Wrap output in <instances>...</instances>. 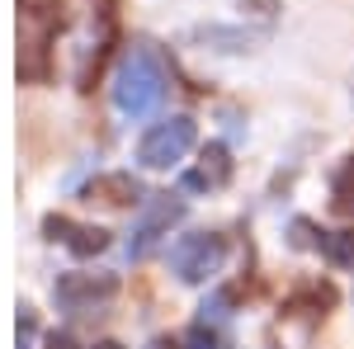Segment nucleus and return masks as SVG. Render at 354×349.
I'll list each match as a JSON object with an SVG mask.
<instances>
[{
	"mask_svg": "<svg viewBox=\"0 0 354 349\" xmlns=\"http://www.w3.org/2000/svg\"><path fill=\"white\" fill-rule=\"evenodd\" d=\"M241 5H255V15H265V19L279 10V0H241Z\"/></svg>",
	"mask_w": 354,
	"mask_h": 349,
	"instance_id": "12",
	"label": "nucleus"
},
{
	"mask_svg": "<svg viewBox=\"0 0 354 349\" xmlns=\"http://www.w3.org/2000/svg\"><path fill=\"white\" fill-rule=\"evenodd\" d=\"M326 255L335 260V265L354 260V232H335V241H326Z\"/></svg>",
	"mask_w": 354,
	"mask_h": 349,
	"instance_id": "10",
	"label": "nucleus"
},
{
	"mask_svg": "<svg viewBox=\"0 0 354 349\" xmlns=\"http://www.w3.org/2000/svg\"><path fill=\"white\" fill-rule=\"evenodd\" d=\"M330 194H335V208H340V213H354V156L345 161V170L335 175V189H330Z\"/></svg>",
	"mask_w": 354,
	"mask_h": 349,
	"instance_id": "9",
	"label": "nucleus"
},
{
	"mask_svg": "<svg viewBox=\"0 0 354 349\" xmlns=\"http://www.w3.org/2000/svg\"><path fill=\"white\" fill-rule=\"evenodd\" d=\"M222 255H227L222 236H213V232H198V236H185V241L170 250V269H175L185 283H203L208 274H218Z\"/></svg>",
	"mask_w": 354,
	"mask_h": 349,
	"instance_id": "3",
	"label": "nucleus"
},
{
	"mask_svg": "<svg viewBox=\"0 0 354 349\" xmlns=\"http://www.w3.org/2000/svg\"><path fill=\"white\" fill-rule=\"evenodd\" d=\"M85 194L100 198V203H109V208H128V203H137L142 185H137L133 175H100V180H90Z\"/></svg>",
	"mask_w": 354,
	"mask_h": 349,
	"instance_id": "6",
	"label": "nucleus"
},
{
	"mask_svg": "<svg viewBox=\"0 0 354 349\" xmlns=\"http://www.w3.org/2000/svg\"><path fill=\"white\" fill-rule=\"evenodd\" d=\"M227 175H232V161H227V151L213 142V147L203 151V165L189 175V185L194 189H218V185H227Z\"/></svg>",
	"mask_w": 354,
	"mask_h": 349,
	"instance_id": "7",
	"label": "nucleus"
},
{
	"mask_svg": "<svg viewBox=\"0 0 354 349\" xmlns=\"http://www.w3.org/2000/svg\"><path fill=\"white\" fill-rule=\"evenodd\" d=\"M100 349H118V345H100Z\"/></svg>",
	"mask_w": 354,
	"mask_h": 349,
	"instance_id": "13",
	"label": "nucleus"
},
{
	"mask_svg": "<svg viewBox=\"0 0 354 349\" xmlns=\"http://www.w3.org/2000/svg\"><path fill=\"white\" fill-rule=\"evenodd\" d=\"M194 147V123L189 118H165L156 128H147V137L137 142V161L151 165V170H170L189 156Z\"/></svg>",
	"mask_w": 354,
	"mask_h": 349,
	"instance_id": "2",
	"label": "nucleus"
},
{
	"mask_svg": "<svg viewBox=\"0 0 354 349\" xmlns=\"http://www.w3.org/2000/svg\"><path fill=\"white\" fill-rule=\"evenodd\" d=\"M185 349H218V335L208 326H194L189 335H185Z\"/></svg>",
	"mask_w": 354,
	"mask_h": 349,
	"instance_id": "11",
	"label": "nucleus"
},
{
	"mask_svg": "<svg viewBox=\"0 0 354 349\" xmlns=\"http://www.w3.org/2000/svg\"><path fill=\"white\" fill-rule=\"evenodd\" d=\"M165 100V71L156 53L147 43H133L128 57L118 62V76H113V104L123 109L128 118H147L156 113V104Z\"/></svg>",
	"mask_w": 354,
	"mask_h": 349,
	"instance_id": "1",
	"label": "nucleus"
},
{
	"mask_svg": "<svg viewBox=\"0 0 354 349\" xmlns=\"http://www.w3.org/2000/svg\"><path fill=\"white\" fill-rule=\"evenodd\" d=\"M66 232H71V236H62V245H66L71 255H100V250L109 245V236H104L100 227H71V222H66Z\"/></svg>",
	"mask_w": 354,
	"mask_h": 349,
	"instance_id": "8",
	"label": "nucleus"
},
{
	"mask_svg": "<svg viewBox=\"0 0 354 349\" xmlns=\"http://www.w3.org/2000/svg\"><path fill=\"white\" fill-rule=\"evenodd\" d=\"M118 283H113V274H66L62 283H57V297L66 302V307H85V302H100V297H109Z\"/></svg>",
	"mask_w": 354,
	"mask_h": 349,
	"instance_id": "5",
	"label": "nucleus"
},
{
	"mask_svg": "<svg viewBox=\"0 0 354 349\" xmlns=\"http://www.w3.org/2000/svg\"><path fill=\"white\" fill-rule=\"evenodd\" d=\"M180 213H185V208H180L175 198H156V203L147 208V217L137 222L133 241H128V255H133V260H142V255H147V250H151V245L170 232V222H180Z\"/></svg>",
	"mask_w": 354,
	"mask_h": 349,
	"instance_id": "4",
	"label": "nucleus"
}]
</instances>
